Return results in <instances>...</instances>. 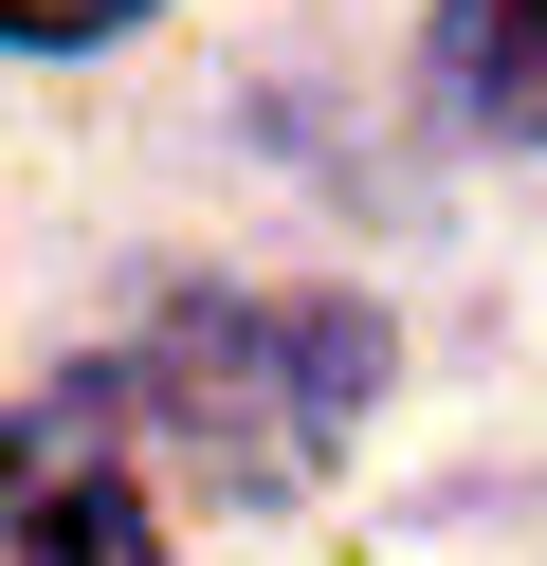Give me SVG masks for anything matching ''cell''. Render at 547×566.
Returning a JSON list of instances; mask_svg holds the SVG:
<instances>
[{
	"label": "cell",
	"instance_id": "1",
	"mask_svg": "<svg viewBox=\"0 0 547 566\" xmlns=\"http://www.w3.org/2000/svg\"><path fill=\"white\" fill-rule=\"evenodd\" d=\"M92 384L201 493H311L328 439H347V402L383 384V311H347V293H201V311H165Z\"/></svg>",
	"mask_w": 547,
	"mask_h": 566
},
{
	"label": "cell",
	"instance_id": "2",
	"mask_svg": "<svg viewBox=\"0 0 547 566\" xmlns=\"http://www.w3.org/2000/svg\"><path fill=\"white\" fill-rule=\"evenodd\" d=\"M0 566H165V512L128 475L109 384H36L0 420Z\"/></svg>",
	"mask_w": 547,
	"mask_h": 566
},
{
	"label": "cell",
	"instance_id": "3",
	"mask_svg": "<svg viewBox=\"0 0 547 566\" xmlns=\"http://www.w3.org/2000/svg\"><path fill=\"white\" fill-rule=\"evenodd\" d=\"M456 92L547 147V0H456Z\"/></svg>",
	"mask_w": 547,
	"mask_h": 566
},
{
	"label": "cell",
	"instance_id": "4",
	"mask_svg": "<svg viewBox=\"0 0 547 566\" xmlns=\"http://www.w3.org/2000/svg\"><path fill=\"white\" fill-rule=\"evenodd\" d=\"M128 19H146V0H0V38H36V55H55V38H128Z\"/></svg>",
	"mask_w": 547,
	"mask_h": 566
}]
</instances>
